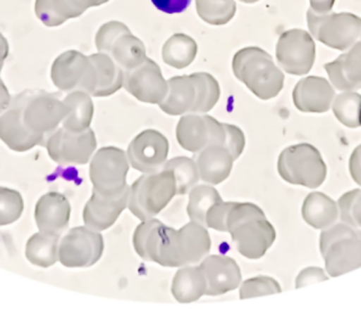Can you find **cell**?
Listing matches in <instances>:
<instances>
[{
  "instance_id": "4fadbf2b",
  "label": "cell",
  "mask_w": 361,
  "mask_h": 332,
  "mask_svg": "<svg viewBox=\"0 0 361 332\" xmlns=\"http://www.w3.org/2000/svg\"><path fill=\"white\" fill-rule=\"evenodd\" d=\"M177 139L183 149L197 153L209 145L224 146L226 131L224 124L212 116L189 113L178 122Z\"/></svg>"
},
{
  "instance_id": "7dc6e473",
  "label": "cell",
  "mask_w": 361,
  "mask_h": 332,
  "mask_svg": "<svg viewBox=\"0 0 361 332\" xmlns=\"http://www.w3.org/2000/svg\"><path fill=\"white\" fill-rule=\"evenodd\" d=\"M11 105V95L8 93V88L0 78V114L6 111Z\"/></svg>"
},
{
  "instance_id": "d6a6232c",
  "label": "cell",
  "mask_w": 361,
  "mask_h": 332,
  "mask_svg": "<svg viewBox=\"0 0 361 332\" xmlns=\"http://www.w3.org/2000/svg\"><path fill=\"white\" fill-rule=\"evenodd\" d=\"M221 200H223L220 193L212 186H195L189 191L187 215L190 221L206 227V217L208 211Z\"/></svg>"
},
{
  "instance_id": "4316f807",
  "label": "cell",
  "mask_w": 361,
  "mask_h": 332,
  "mask_svg": "<svg viewBox=\"0 0 361 332\" xmlns=\"http://www.w3.org/2000/svg\"><path fill=\"white\" fill-rule=\"evenodd\" d=\"M206 281L200 266H183L176 272L171 293L179 303L188 304L205 295Z\"/></svg>"
},
{
  "instance_id": "bcb514c9",
  "label": "cell",
  "mask_w": 361,
  "mask_h": 332,
  "mask_svg": "<svg viewBox=\"0 0 361 332\" xmlns=\"http://www.w3.org/2000/svg\"><path fill=\"white\" fill-rule=\"evenodd\" d=\"M310 1H311V10L319 14L331 12L335 4V0H310Z\"/></svg>"
},
{
  "instance_id": "484cf974",
  "label": "cell",
  "mask_w": 361,
  "mask_h": 332,
  "mask_svg": "<svg viewBox=\"0 0 361 332\" xmlns=\"http://www.w3.org/2000/svg\"><path fill=\"white\" fill-rule=\"evenodd\" d=\"M107 54L124 71H129L139 67L147 58L143 42L133 35L128 27L116 36Z\"/></svg>"
},
{
  "instance_id": "5b68a950",
  "label": "cell",
  "mask_w": 361,
  "mask_h": 332,
  "mask_svg": "<svg viewBox=\"0 0 361 332\" xmlns=\"http://www.w3.org/2000/svg\"><path fill=\"white\" fill-rule=\"evenodd\" d=\"M15 97L20 105L21 120L25 128L46 141L69 113V107L57 94L25 91Z\"/></svg>"
},
{
  "instance_id": "8992f818",
  "label": "cell",
  "mask_w": 361,
  "mask_h": 332,
  "mask_svg": "<svg viewBox=\"0 0 361 332\" xmlns=\"http://www.w3.org/2000/svg\"><path fill=\"white\" fill-rule=\"evenodd\" d=\"M280 177L293 185L315 188L322 185L326 177V166L322 154L310 143L290 146L278 160Z\"/></svg>"
},
{
  "instance_id": "5bb4252c",
  "label": "cell",
  "mask_w": 361,
  "mask_h": 332,
  "mask_svg": "<svg viewBox=\"0 0 361 332\" xmlns=\"http://www.w3.org/2000/svg\"><path fill=\"white\" fill-rule=\"evenodd\" d=\"M315 44L305 30L284 32L278 40L276 56L280 67L293 75H305L315 61Z\"/></svg>"
},
{
  "instance_id": "f6af8a7d",
  "label": "cell",
  "mask_w": 361,
  "mask_h": 332,
  "mask_svg": "<svg viewBox=\"0 0 361 332\" xmlns=\"http://www.w3.org/2000/svg\"><path fill=\"white\" fill-rule=\"evenodd\" d=\"M350 172L354 181L361 186V145L354 150L350 158Z\"/></svg>"
},
{
  "instance_id": "52a82bcc",
  "label": "cell",
  "mask_w": 361,
  "mask_h": 332,
  "mask_svg": "<svg viewBox=\"0 0 361 332\" xmlns=\"http://www.w3.org/2000/svg\"><path fill=\"white\" fill-rule=\"evenodd\" d=\"M212 247L209 232L203 225L191 221L179 230L169 227L163 267L195 265L206 257Z\"/></svg>"
},
{
  "instance_id": "44dd1931",
  "label": "cell",
  "mask_w": 361,
  "mask_h": 332,
  "mask_svg": "<svg viewBox=\"0 0 361 332\" xmlns=\"http://www.w3.org/2000/svg\"><path fill=\"white\" fill-rule=\"evenodd\" d=\"M70 215L69 200L59 192L44 194L36 204L35 221L42 232L61 234L68 227Z\"/></svg>"
},
{
  "instance_id": "d590c367",
  "label": "cell",
  "mask_w": 361,
  "mask_h": 332,
  "mask_svg": "<svg viewBox=\"0 0 361 332\" xmlns=\"http://www.w3.org/2000/svg\"><path fill=\"white\" fill-rule=\"evenodd\" d=\"M164 169L173 171L177 181V196L189 193L200 181L199 170L195 160L186 156H178L169 160Z\"/></svg>"
},
{
  "instance_id": "d4e9b609",
  "label": "cell",
  "mask_w": 361,
  "mask_h": 332,
  "mask_svg": "<svg viewBox=\"0 0 361 332\" xmlns=\"http://www.w3.org/2000/svg\"><path fill=\"white\" fill-rule=\"evenodd\" d=\"M169 91L160 103L162 111L169 115L191 113L197 101V88L191 75L176 76L167 80Z\"/></svg>"
},
{
  "instance_id": "2e32d148",
  "label": "cell",
  "mask_w": 361,
  "mask_h": 332,
  "mask_svg": "<svg viewBox=\"0 0 361 332\" xmlns=\"http://www.w3.org/2000/svg\"><path fill=\"white\" fill-rule=\"evenodd\" d=\"M123 87L137 101L152 105H160L169 91L161 68L148 57L139 67L124 71Z\"/></svg>"
},
{
  "instance_id": "ab89813d",
  "label": "cell",
  "mask_w": 361,
  "mask_h": 332,
  "mask_svg": "<svg viewBox=\"0 0 361 332\" xmlns=\"http://www.w3.org/2000/svg\"><path fill=\"white\" fill-rule=\"evenodd\" d=\"M341 221L352 227L361 228V190H353L341 196L338 203Z\"/></svg>"
},
{
  "instance_id": "1f68e13d",
  "label": "cell",
  "mask_w": 361,
  "mask_h": 332,
  "mask_svg": "<svg viewBox=\"0 0 361 332\" xmlns=\"http://www.w3.org/2000/svg\"><path fill=\"white\" fill-rule=\"evenodd\" d=\"M197 53V44L190 36L175 34L163 46L162 57L165 63L184 69L195 60Z\"/></svg>"
},
{
  "instance_id": "7402d4cb",
  "label": "cell",
  "mask_w": 361,
  "mask_h": 332,
  "mask_svg": "<svg viewBox=\"0 0 361 332\" xmlns=\"http://www.w3.org/2000/svg\"><path fill=\"white\" fill-rule=\"evenodd\" d=\"M235 158L227 148L209 145L197 152L195 164L200 179L209 185H219L228 179L233 170Z\"/></svg>"
},
{
  "instance_id": "d6986e66",
  "label": "cell",
  "mask_w": 361,
  "mask_h": 332,
  "mask_svg": "<svg viewBox=\"0 0 361 332\" xmlns=\"http://www.w3.org/2000/svg\"><path fill=\"white\" fill-rule=\"evenodd\" d=\"M0 139L16 152L31 150L35 146H46V139L30 132L21 120V108L16 97L0 116Z\"/></svg>"
},
{
  "instance_id": "ba28073f",
  "label": "cell",
  "mask_w": 361,
  "mask_h": 332,
  "mask_svg": "<svg viewBox=\"0 0 361 332\" xmlns=\"http://www.w3.org/2000/svg\"><path fill=\"white\" fill-rule=\"evenodd\" d=\"M307 25L312 35L330 48L345 51L361 42V18L351 13H319L310 8Z\"/></svg>"
},
{
  "instance_id": "b9f144b4",
  "label": "cell",
  "mask_w": 361,
  "mask_h": 332,
  "mask_svg": "<svg viewBox=\"0 0 361 332\" xmlns=\"http://www.w3.org/2000/svg\"><path fill=\"white\" fill-rule=\"evenodd\" d=\"M224 126L226 130L225 148L229 150L235 160H238L245 147V136L241 129L238 128L237 126L229 124H224Z\"/></svg>"
},
{
  "instance_id": "9c48e42d",
  "label": "cell",
  "mask_w": 361,
  "mask_h": 332,
  "mask_svg": "<svg viewBox=\"0 0 361 332\" xmlns=\"http://www.w3.org/2000/svg\"><path fill=\"white\" fill-rule=\"evenodd\" d=\"M129 164L124 150L114 146L101 148L93 156L90 164L93 190L104 196H114L127 187Z\"/></svg>"
},
{
  "instance_id": "e575fe53",
  "label": "cell",
  "mask_w": 361,
  "mask_h": 332,
  "mask_svg": "<svg viewBox=\"0 0 361 332\" xmlns=\"http://www.w3.org/2000/svg\"><path fill=\"white\" fill-rule=\"evenodd\" d=\"M197 15L202 20L212 25H223L235 16V0H195Z\"/></svg>"
},
{
  "instance_id": "7bdbcfd3",
  "label": "cell",
  "mask_w": 361,
  "mask_h": 332,
  "mask_svg": "<svg viewBox=\"0 0 361 332\" xmlns=\"http://www.w3.org/2000/svg\"><path fill=\"white\" fill-rule=\"evenodd\" d=\"M152 1L158 10L166 14H178V13L184 12L191 4V0H152Z\"/></svg>"
},
{
  "instance_id": "6da1fadb",
  "label": "cell",
  "mask_w": 361,
  "mask_h": 332,
  "mask_svg": "<svg viewBox=\"0 0 361 332\" xmlns=\"http://www.w3.org/2000/svg\"><path fill=\"white\" fill-rule=\"evenodd\" d=\"M226 232L238 253L246 259L264 257L276 240V230L260 207L252 203L231 202L225 219Z\"/></svg>"
},
{
  "instance_id": "3957f363",
  "label": "cell",
  "mask_w": 361,
  "mask_h": 332,
  "mask_svg": "<svg viewBox=\"0 0 361 332\" xmlns=\"http://www.w3.org/2000/svg\"><path fill=\"white\" fill-rule=\"evenodd\" d=\"M177 196V181L173 171L163 168L144 173L131 185L128 209L141 221L152 219L164 210Z\"/></svg>"
},
{
  "instance_id": "8fae6325",
  "label": "cell",
  "mask_w": 361,
  "mask_h": 332,
  "mask_svg": "<svg viewBox=\"0 0 361 332\" xmlns=\"http://www.w3.org/2000/svg\"><path fill=\"white\" fill-rule=\"evenodd\" d=\"M105 249L99 231L87 227L70 230L59 247V260L65 267H91L101 260Z\"/></svg>"
},
{
  "instance_id": "ee69618b",
  "label": "cell",
  "mask_w": 361,
  "mask_h": 332,
  "mask_svg": "<svg viewBox=\"0 0 361 332\" xmlns=\"http://www.w3.org/2000/svg\"><path fill=\"white\" fill-rule=\"evenodd\" d=\"M326 276H324V272L319 268H307L303 270L298 278H297V288L299 287L307 286L311 283L322 282V281L326 280Z\"/></svg>"
},
{
  "instance_id": "60d3db41",
  "label": "cell",
  "mask_w": 361,
  "mask_h": 332,
  "mask_svg": "<svg viewBox=\"0 0 361 332\" xmlns=\"http://www.w3.org/2000/svg\"><path fill=\"white\" fill-rule=\"evenodd\" d=\"M127 25L118 21H109L99 27V32L95 36V44L99 52L107 54L110 46H111L116 36L126 29Z\"/></svg>"
},
{
  "instance_id": "603a6c76",
  "label": "cell",
  "mask_w": 361,
  "mask_h": 332,
  "mask_svg": "<svg viewBox=\"0 0 361 332\" xmlns=\"http://www.w3.org/2000/svg\"><path fill=\"white\" fill-rule=\"evenodd\" d=\"M109 0H36L35 13L47 27H59L68 19L76 18L89 8Z\"/></svg>"
},
{
  "instance_id": "c3c4849f",
  "label": "cell",
  "mask_w": 361,
  "mask_h": 332,
  "mask_svg": "<svg viewBox=\"0 0 361 332\" xmlns=\"http://www.w3.org/2000/svg\"><path fill=\"white\" fill-rule=\"evenodd\" d=\"M8 55V44L6 38L4 37L0 33V71H1L2 65H4V60Z\"/></svg>"
},
{
  "instance_id": "9a60e30c",
  "label": "cell",
  "mask_w": 361,
  "mask_h": 332,
  "mask_svg": "<svg viewBox=\"0 0 361 332\" xmlns=\"http://www.w3.org/2000/svg\"><path fill=\"white\" fill-rule=\"evenodd\" d=\"M169 143L164 134L148 129L143 131L129 143L127 158L129 164L142 173L162 170L169 158Z\"/></svg>"
},
{
  "instance_id": "ffe728a7",
  "label": "cell",
  "mask_w": 361,
  "mask_h": 332,
  "mask_svg": "<svg viewBox=\"0 0 361 332\" xmlns=\"http://www.w3.org/2000/svg\"><path fill=\"white\" fill-rule=\"evenodd\" d=\"M335 96L334 89L324 77L310 76L295 87L293 99L297 109L307 113L329 111Z\"/></svg>"
},
{
  "instance_id": "8d00e7d4",
  "label": "cell",
  "mask_w": 361,
  "mask_h": 332,
  "mask_svg": "<svg viewBox=\"0 0 361 332\" xmlns=\"http://www.w3.org/2000/svg\"><path fill=\"white\" fill-rule=\"evenodd\" d=\"M333 111L337 120L345 126L361 127V95L354 92L338 95L333 105Z\"/></svg>"
},
{
  "instance_id": "74e56055",
  "label": "cell",
  "mask_w": 361,
  "mask_h": 332,
  "mask_svg": "<svg viewBox=\"0 0 361 332\" xmlns=\"http://www.w3.org/2000/svg\"><path fill=\"white\" fill-rule=\"evenodd\" d=\"M23 200L19 192L0 187V226L10 225L23 215Z\"/></svg>"
},
{
  "instance_id": "836d02e7",
  "label": "cell",
  "mask_w": 361,
  "mask_h": 332,
  "mask_svg": "<svg viewBox=\"0 0 361 332\" xmlns=\"http://www.w3.org/2000/svg\"><path fill=\"white\" fill-rule=\"evenodd\" d=\"M197 88V101L191 113L205 114L209 112L220 98V86L214 76L204 72L191 74Z\"/></svg>"
},
{
  "instance_id": "4dcf8cb0",
  "label": "cell",
  "mask_w": 361,
  "mask_h": 332,
  "mask_svg": "<svg viewBox=\"0 0 361 332\" xmlns=\"http://www.w3.org/2000/svg\"><path fill=\"white\" fill-rule=\"evenodd\" d=\"M59 234L40 231L27 241L25 257L30 263L38 267L48 268L59 260Z\"/></svg>"
},
{
  "instance_id": "f35d334b",
  "label": "cell",
  "mask_w": 361,
  "mask_h": 332,
  "mask_svg": "<svg viewBox=\"0 0 361 332\" xmlns=\"http://www.w3.org/2000/svg\"><path fill=\"white\" fill-rule=\"evenodd\" d=\"M279 293H281V287L277 281L269 276H260L244 281L240 287L239 297L245 300Z\"/></svg>"
},
{
  "instance_id": "cb8c5ba5",
  "label": "cell",
  "mask_w": 361,
  "mask_h": 332,
  "mask_svg": "<svg viewBox=\"0 0 361 332\" xmlns=\"http://www.w3.org/2000/svg\"><path fill=\"white\" fill-rule=\"evenodd\" d=\"M332 84L341 91L361 89V42L351 50L324 65Z\"/></svg>"
},
{
  "instance_id": "83f0119b",
  "label": "cell",
  "mask_w": 361,
  "mask_h": 332,
  "mask_svg": "<svg viewBox=\"0 0 361 332\" xmlns=\"http://www.w3.org/2000/svg\"><path fill=\"white\" fill-rule=\"evenodd\" d=\"M97 70V88L92 96L107 97L118 92L124 84V70L105 53L89 56Z\"/></svg>"
},
{
  "instance_id": "7a4b0ae2",
  "label": "cell",
  "mask_w": 361,
  "mask_h": 332,
  "mask_svg": "<svg viewBox=\"0 0 361 332\" xmlns=\"http://www.w3.org/2000/svg\"><path fill=\"white\" fill-rule=\"evenodd\" d=\"M233 71L258 98L267 101L283 88L284 75L274 63L273 57L258 46H248L235 53Z\"/></svg>"
},
{
  "instance_id": "e0dca14e",
  "label": "cell",
  "mask_w": 361,
  "mask_h": 332,
  "mask_svg": "<svg viewBox=\"0 0 361 332\" xmlns=\"http://www.w3.org/2000/svg\"><path fill=\"white\" fill-rule=\"evenodd\" d=\"M129 190L130 187L127 186L122 192L114 196H104L93 190L82 212L85 225L97 231L111 227L128 207Z\"/></svg>"
},
{
  "instance_id": "ac0fdd59",
  "label": "cell",
  "mask_w": 361,
  "mask_h": 332,
  "mask_svg": "<svg viewBox=\"0 0 361 332\" xmlns=\"http://www.w3.org/2000/svg\"><path fill=\"white\" fill-rule=\"evenodd\" d=\"M206 281L205 295L216 297L235 290L242 282L241 269L235 260L225 255H209L200 264Z\"/></svg>"
},
{
  "instance_id": "277c9868",
  "label": "cell",
  "mask_w": 361,
  "mask_h": 332,
  "mask_svg": "<svg viewBox=\"0 0 361 332\" xmlns=\"http://www.w3.org/2000/svg\"><path fill=\"white\" fill-rule=\"evenodd\" d=\"M320 251L331 276H339L361 267V230L337 224L320 236Z\"/></svg>"
},
{
  "instance_id": "7c38bea8",
  "label": "cell",
  "mask_w": 361,
  "mask_h": 332,
  "mask_svg": "<svg viewBox=\"0 0 361 332\" xmlns=\"http://www.w3.org/2000/svg\"><path fill=\"white\" fill-rule=\"evenodd\" d=\"M97 146V137L90 128L78 133L61 128L51 133L46 141L49 156L63 166L87 164Z\"/></svg>"
},
{
  "instance_id": "f1b7e54d",
  "label": "cell",
  "mask_w": 361,
  "mask_h": 332,
  "mask_svg": "<svg viewBox=\"0 0 361 332\" xmlns=\"http://www.w3.org/2000/svg\"><path fill=\"white\" fill-rule=\"evenodd\" d=\"M302 217L316 229L330 227L338 217V207L332 198L320 192L310 193L302 206Z\"/></svg>"
},
{
  "instance_id": "30bf717a",
  "label": "cell",
  "mask_w": 361,
  "mask_h": 332,
  "mask_svg": "<svg viewBox=\"0 0 361 332\" xmlns=\"http://www.w3.org/2000/svg\"><path fill=\"white\" fill-rule=\"evenodd\" d=\"M51 78L53 84L65 92L84 91L93 95L97 88V70L92 61L78 51H67L55 59Z\"/></svg>"
},
{
  "instance_id": "681fc988",
  "label": "cell",
  "mask_w": 361,
  "mask_h": 332,
  "mask_svg": "<svg viewBox=\"0 0 361 332\" xmlns=\"http://www.w3.org/2000/svg\"><path fill=\"white\" fill-rule=\"evenodd\" d=\"M240 1L243 2V4H255V2L259 1V0H240Z\"/></svg>"
},
{
  "instance_id": "f546056e",
  "label": "cell",
  "mask_w": 361,
  "mask_h": 332,
  "mask_svg": "<svg viewBox=\"0 0 361 332\" xmlns=\"http://www.w3.org/2000/svg\"><path fill=\"white\" fill-rule=\"evenodd\" d=\"M63 103L69 107V113L63 120V128L76 133L90 128L94 106L88 93L73 91L65 97Z\"/></svg>"
}]
</instances>
